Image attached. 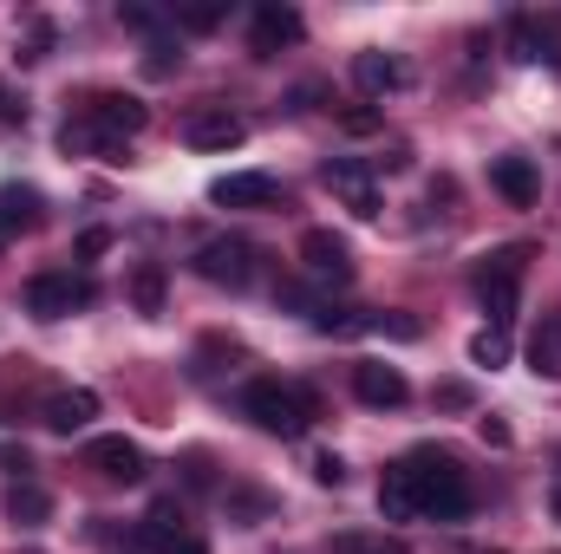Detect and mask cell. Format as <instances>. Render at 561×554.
<instances>
[{"instance_id": "14", "label": "cell", "mask_w": 561, "mask_h": 554, "mask_svg": "<svg viewBox=\"0 0 561 554\" xmlns=\"http://www.w3.org/2000/svg\"><path fill=\"white\" fill-rule=\"evenodd\" d=\"M300 33H307V20H300L294 7H275V0H268V7H255V39H249V46H255V59H275L280 46H294Z\"/></svg>"}, {"instance_id": "11", "label": "cell", "mask_w": 561, "mask_h": 554, "mask_svg": "<svg viewBox=\"0 0 561 554\" xmlns=\"http://www.w3.org/2000/svg\"><path fill=\"white\" fill-rule=\"evenodd\" d=\"M85 470H99L105 483H138L144 450L131 443V437H92V443H85Z\"/></svg>"}, {"instance_id": "32", "label": "cell", "mask_w": 561, "mask_h": 554, "mask_svg": "<svg viewBox=\"0 0 561 554\" xmlns=\"http://www.w3.org/2000/svg\"><path fill=\"white\" fill-rule=\"evenodd\" d=\"M0 125H26V99L0 79Z\"/></svg>"}, {"instance_id": "2", "label": "cell", "mask_w": 561, "mask_h": 554, "mask_svg": "<svg viewBox=\"0 0 561 554\" xmlns=\"http://www.w3.org/2000/svg\"><path fill=\"white\" fill-rule=\"evenodd\" d=\"M405 470H412V489H419V516H431V522H457V516H470L477 496H470V476L457 470L450 450H412Z\"/></svg>"}, {"instance_id": "8", "label": "cell", "mask_w": 561, "mask_h": 554, "mask_svg": "<svg viewBox=\"0 0 561 554\" xmlns=\"http://www.w3.org/2000/svg\"><path fill=\"white\" fill-rule=\"evenodd\" d=\"M176 138L190 143V150H236V143L249 138V125H242L229 105H203V112H190V118L176 125Z\"/></svg>"}, {"instance_id": "29", "label": "cell", "mask_w": 561, "mask_h": 554, "mask_svg": "<svg viewBox=\"0 0 561 554\" xmlns=\"http://www.w3.org/2000/svg\"><path fill=\"white\" fill-rule=\"evenodd\" d=\"M0 470H7L13 483H33V457H26V443H0Z\"/></svg>"}, {"instance_id": "21", "label": "cell", "mask_w": 561, "mask_h": 554, "mask_svg": "<svg viewBox=\"0 0 561 554\" xmlns=\"http://www.w3.org/2000/svg\"><path fill=\"white\" fill-rule=\"evenodd\" d=\"M0 222L20 235V229H33L39 222V189H26V183H0Z\"/></svg>"}, {"instance_id": "9", "label": "cell", "mask_w": 561, "mask_h": 554, "mask_svg": "<svg viewBox=\"0 0 561 554\" xmlns=\"http://www.w3.org/2000/svg\"><path fill=\"white\" fill-rule=\"evenodd\" d=\"M353 392H359V405H373V412H399V405L412 399L405 372H399V366H379V359L353 366Z\"/></svg>"}, {"instance_id": "6", "label": "cell", "mask_w": 561, "mask_h": 554, "mask_svg": "<svg viewBox=\"0 0 561 554\" xmlns=\"http://www.w3.org/2000/svg\"><path fill=\"white\" fill-rule=\"evenodd\" d=\"M92 300V280H79V275H33L26 280V313L33 320H66L72 307H85Z\"/></svg>"}, {"instance_id": "10", "label": "cell", "mask_w": 561, "mask_h": 554, "mask_svg": "<svg viewBox=\"0 0 561 554\" xmlns=\"http://www.w3.org/2000/svg\"><path fill=\"white\" fill-rule=\"evenodd\" d=\"M275 196H280V183L268 170H236V176L209 183V203H222V209H268Z\"/></svg>"}, {"instance_id": "30", "label": "cell", "mask_w": 561, "mask_h": 554, "mask_svg": "<svg viewBox=\"0 0 561 554\" xmlns=\"http://www.w3.org/2000/svg\"><path fill=\"white\" fill-rule=\"evenodd\" d=\"M176 26H190V33H209L216 20H222V7H183V13H170Z\"/></svg>"}, {"instance_id": "36", "label": "cell", "mask_w": 561, "mask_h": 554, "mask_svg": "<svg viewBox=\"0 0 561 554\" xmlns=\"http://www.w3.org/2000/svg\"><path fill=\"white\" fill-rule=\"evenodd\" d=\"M340 125H346V131H353V138H366V131H379V112H346V118H340Z\"/></svg>"}, {"instance_id": "12", "label": "cell", "mask_w": 561, "mask_h": 554, "mask_svg": "<svg viewBox=\"0 0 561 554\" xmlns=\"http://www.w3.org/2000/svg\"><path fill=\"white\" fill-rule=\"evenodd\" d=\"M300 262H307L313 280H353V249L333 229H307L300 235Z\"/></svg>"}, {"instance_id": "23", "label": "cell", "mask_w": 561, "mask_h": 554, "mask_svg": "<svg viewBox=\"0 0 561 554\" xmlns=\"http://www.w3.org/2000/svg\"><path fill=\"white\" fill-rule=\"evenodd\" d=\"M131 300H138V313H163V268L157 262H144L131 275Z\"/></svg>"}, {"instance_id": "27", "label": "cell", "mask_w": 561, "mask_h": 554, "mask_svg": "<svg viewBox=\"0 0 561 554\" xmlns=\"http://www.w3.org/2000/svg\"><path fill=\"white\" fill-rule=\"evenodd\" d=\"M176 66H183V53H176L170 39H150V46H144V72H150V79H170Z\"/></svg>"}, {"instance_id": "25", "label": "cell", "mask_w": 561, "mask_h": 554, "mask_svg": "<svg viewBox=\"0 0 561 554\" xmlns=\"http://www.w3.org/2000/svg\"><path fill=\"white\" fill-rule=\"evenodd\" d=\"M470 359H477V366H490V372H496V366H503V359H510V333H496V326H483V333H477V339H470Z\"/></svg>"}, {"instance_id": "39", "label": "cell", "mask_w": 561, "mask_h": 554, "mask_svg": "<svg viewBox=\"0 0 561 554\" xmlns=\"http://www.w3.org/2000/svg\"><path fill=\"white\" fill-rule=\"evenodd\" d=\"M163 554H209V549H203V535H176Z\"/></svg>"}, {"instance_id": "34", "label": "cell", "mask_w": 561, "mask_h": 554, "mask_svg": "<svg viewBox=\"0 0 561 554\" xmlns=\"http://www.w3.org/2000/svg\"><path fill=\"white\" fill-rule=\"evenodd\" d=\"M112 249V229H85L79 235V262H92V255H105Z\"/></svg>"}, {"instance_id": "13", "label": "cell", "mask_w": 561, "mask_h": 554, "mask_svg": "<svg viewBox=\"0 0 561 554\" xmlns=\"http://www.w3.org/2000/svg\"><path fill=\"white\" fill-rule=\"evenodd\" d=\"M99 417V392H85V385H66V392H53L46 405H39V424L53 430V437H72V430H85Z\"/></svg>"}, {"instance_id": "28", "label": "cell", "mask_w": 561, "mask_h": 554, "mask_svg": "<svg viewBox=\"0 0 561 554\" xmlns=\"http://www.w3.org/2000/svg\"><path fill=\"white\" fill-rule=\"evenodd\" d=\"M333 554H405V542H386V535H379V542H366V535H340Z\"/></svg>"}, {"instance_id": "33", "label": "cell", "mask_w": 561, "mask_h": 554, "mask_svg": "<svg viewBox=\"0 0 561 554\" xmlns=\"http://www.w3.org/2000/svg\"><path fill=\"white\" fill-rule=\"evenodd\" d=\"M437 405H444V412H470V385L444 379V385H437Z\"/></svg>"}, {"instance_id": "41", "label": "cell", "mask_w": 561, "mask_h": 554, "mask_svg": "<svg viewBox=\"0 0 561 554\" xmlns=\"http://www.w3.org/2000/svg\"><path fill=\"white\" fill-rule=\"evenodd\" d=\"M556 516H561V489H556Z\"/></svg>"}, {"instance_id": "18", "label": "cell", "mask_w": 561, "mask_h": 554, "mask_svg": "<svg viewBox=\"0 0 561 554\" xmlns=\"http://www.w3.org/2000/svg\"><path fill=\"white\" fill-rule=\"evenodd\" d=\"M510 46H516V59H549V66H561V53H556V26H542V20H529V13H516L510 20Z\"/></svg>"}, {"instance_id": "15", "label": "cell", "mask_w": 561, "mask_h": 554, "mask_svg": "<svg viewBox=\"0 0 561 554\" xmlns=\"http://www.w3.org/2000/svg\"><path fill=\"white\" fill-rule=\"evenodd\" d=\"M412 72H405V59H392V53H353V85L366 92V99H386V92H399Z\"/></svg>"}, {"instance_id": "24", "label": "cell", "mask_w": 561, "mask_h": 554, "mask_svg": "<svg viewBox=\"0 0 561 554\" xmlns=\"http://www.w3.org/2000/svg\"><path fill=\"white\" fill-rule=\"evenodd\" d=\"M46 53H53V26H46V20H26V26H20V53H13V59H20V66H39Z\"/></svg>"}, {"instance_id": "40", "label": "cell", "mask_w": 561, "mask_h": 554, "mask_svg": "<svg viewBox=\"0 0 561 554\" xmlns=\"http://www.w3.org/2000/svg\"><path fill=\"white\" fill-rule=\"evenodd\" d=\"M7 242H13V229H7V222H0V249H7Z\"/></svg>"}, {"instance_id": "22", "label": "cell", "mask_w": 561, "mask_h": 554, "mask_svg": "<svg viewBox=\"0 0 561 554\" xmlns=\"http://www.w3.org/2000/svg\"><path fill=\"white\" fill-rule=\"evenodd\" d=\"M222 503H229V522H242V529H249V522H262V516L275 509V496H268V489H222Z\"/></svg>"}, {"instance_id": "3", "label": "cell", "mask_w": 561, "mask_h": 554, "mask_svg": "<svg viewBox=\"0 0 561 554\" xmlns=\"http://www.w3.org/2000/svg\"><path fill=\"white\" fill-rule=\"evenodd\" d=\"M242 417H255V430H268V437H307V424L320 417V399L287 379H255L242 392Z\"/></svg>"}, {"instance_id": "35", "label": "cell", "mask_w": 561, "mask_h": 554, "mask_svg": "<svg viewBox=\"0 0 561 554\" xmlns=\"http://www.w3.org/2000/svg\"><path fill=\"white\" fill-rule=\"evenodd\" d=\"M183 470H190V489H216V476H209V457L196 450V457H183Z\"/></svg>"}, {"instance_id": "7", "label": "cell", "mask_w": 561, "mask_h": 554, "mask_svg": "<svg viewBox=\"0 0 561 554\" xmlns=\"http://www.w3.org/2000/svg\"><path fill=\"white\" fill-rule=\"evenodd\" d=\"M320 183H327V189H333V196H340V203H346L359 222H373V216H379V183H373V170H366V163H353V157H333V163L320 170Z\"/></svg>"}, {"instance_id": "1", "label": "cell", "mask_w": 561, "mask_h": 554, "mask_svg": "<svg viewBox=\"0 0 561 554\" xmlns=\"http://www.w3.org/2000/svg\"><path fill=\"white\" fill-rule=\"evenodd\" d=\"M150 125V105L131 99V92H99V99H85V112H79V125H66L59 138L66 150H79V143H92V150H118V143H131Z\"/></svg>"}, {"instance_id": "5", "label": "cell", "mask_w": 561, "mask_h": 554, "mask_svg": "<svg viewBox=\"0 0 561 554\" xmlns=\"http://www.w3.org/2000/svg\"><path fill=\"white\" fill-rule=\"evenodd\" d=\"M196 275L209 280V287H249L255 280V242H242V235L203 242L196 249Z\"/></svg>"}, {"instance_id": "37", "label": "cell", "mask_w": 561, "mask_h": 554, "mask_svg": "<svg viewBox=\"0 0 561 554\" xmlns=\"http://www.w3.org/2000/svg\"><path fill=\"white\" fill-rule=\"evenodd\" d=\"M125 26H138V33H157V26H163V20H157V13H150V7H125Z\"/></svg>"}, {"instance_id": "17", "label": "cell", "mask_w": 561, "mask_h": 554, "mask_svg": "<svg viewBox=\"0 0 561 554\" xmlns=\"http://www.w3.org/2000/svg\"><path fill=\"white\" fill-rule=\"evenodd\" d=\"M379 516H386V522H412V516H419V489H412L405 457L386 463V476H379Z\"/></svg>"}, {"instance_id": "4", "label": "cell", "mask_w": 561, "mask_h": 554, "mask_svg": "<svg viewBox=\"0 0 561 554\" xmlns=\"http://www.w3.org/2000/svg\"><path fill=\"white\" fill-rule=\"evenodd\" d=\"M523 275H529V249H496V255H483V268H477V293H483L496 333H510V320H516Z\"/></svg>"}, {"instance_id": "38", "label": "cell", "mask_w": 561, "mask_h": 554, "mask_svg": "<svg viewBox=\"0 0 561 554\" xmlns=\"http://www.w3.org/2000/svg\"><path fill=\"white\" fill-rule=\"evenodd\" d=\"M477 430H483V443H496V450H503V443H510V424H503V417H483V424H477Z\"/></svg>"}, {"instance_id": "26", "label": "cell", "mask_w": 561, "mask_h": 554, "mask_svg": "<svg viewBox=\"0 0 561 554\" xmlns=\"http://www.w3.org/2000/svg\"><path fill=\"white\" fill-rule=\"evenodd\" d=\"M366 333H379V339H419L424 326L412 320V313H373V320H366Z\"/></svg>"}, {"instance_id": "16", "label": "cell", "mask_w": 561, "mask_h": 554, "mask_svg": "<svg viewBox=\"0 0 561 554\" xmlns=\"http://www.w3.org/2000/svg\"><path fill=\"white\" fill-rule=\"evenodd\" d=\"M490 183H496L516 209H529V203L542 196V176H536V163H529V157H496V163H490Z\"/></svg>"}, {"instance_id": "19", "label": "cell", "mask_w": 561, "mask_h": 554, "mask_svg": "<svg viewBox=\"0 0 561 554\" xmlns=\"http://www.w3.org/2000/svg\"><path fill=\"white\" fill-rule=\"evenodd\" d=\"M7 522H13V529H46V522H53V496H46L39 483H13V489H7Z\"/></svg>"}, {"instance_id": "20", "label": "cell", "mask_w": 561, "mask_h": 554, "mask_svg": "<svg viewBox=\"0 0 561 554\" xmlns=\"http://www.w3.org/2000/svg\"><path fill=\"white\" fill-rule=\"evenodd\" d=\"M529 372H536V379H561V313H549V320L529 333Z\"/></svg>"}, {"instance_id": "31", "label": "cell", "mask_w": 561, "mask_h": 554, "mask_svg": "<svg viewBox=\"0 0 561 554\" xmlns=\"http://www.w3.org/2000/svg\"><path fill=\"white\" fill-rule=\"evenodd\" d=\"M313 483H327V489H340V483H346V463H340L333 450H320V457H313Z\"/></svg>"}]
</instances>
